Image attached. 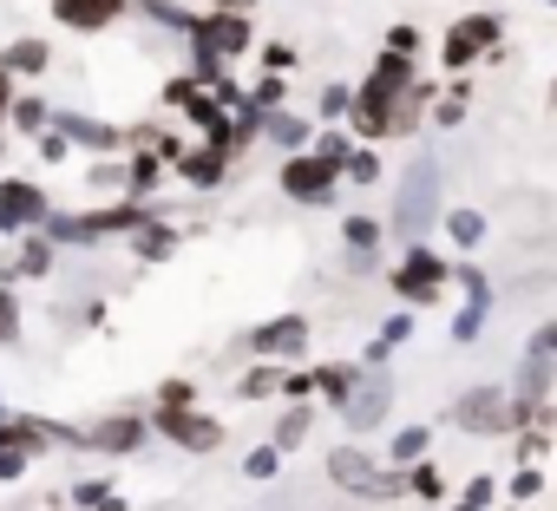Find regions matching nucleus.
I'll return each mask as SVG.
<instances>
[{
  "instance_id": "1",
  "label": "nucleus",
  "mask_w": 557,
  "mask_h": 511,
  "mask_svg": "<svg viewBox=\"0 0 557 511\" xmlns=\"http://www.w3.org/2000/svg\"><path fill=\"white\" fill-rule=\"evenodd\" d=\"M433 203H440V171H433V158H420V164L407 171V190H400V216H394V223L420 236V229L433 223Z\"/></svg>"
},
{
  "instance_id": "2",
  "label": "nucleus",
  "mask_w": 557,
  "mask_h": 511,
  "mask_svg": "<svg viewBox=\"0 0 557 511\" xmlns=\"http://www.w3.org/2000/svg\"><path fill=\"white\" fill-rule=\"evenodd\" d=\"M550 361H557V328H537L531 348H524V400H518V413H531V407L544 400V387H550Z\"/></svg>"
},
{
  "instance_id": "3",
  "label": "nucleus",
  "mask_w": 557,
  "mask_h": 511,
  "mask_svg": "<svg viewBox=\"0 0 557 511\" xmlns=\"http://www.w3.org/2000/svg\"><path fill=\"white\" fill-rule=\"evenodd\" d=\"M329 472H335L348 491H400V485H407V478H381L368 452H335V459H329Z\"/></svg>"
},
{
  "instance_id": "4",
  "label": "nucleus",
  "mask_w": 557,
  "mask_h": 511,
  "mask_svg": "<svg viewBox=\"0 0 557 511\" xmlns=\"http://www.w3.org/2000/svg\"><path fill=\"white\" fill-rule=\"evenodd\" d=\"M440 276H446V270H440V256H433V249H413L407 263H400V276H394V283H400V296H407V302H433Z\"/></svg>"
},
{
  "instance_id": "5",
  "label": "nucleus",
  "mask_w": 557,
  "mask_h": 511,
  "mask_svg": "<svg viewBox=\"0 0 557 511\" xmlns=\"http://www.w3.org/2000/svg\"><path fill=\"white\" fill-rule=\"evenodd\" d=\"M492 34H498V21H459V27H453V40H446V66H453V73H466V66H472V53H479V47H492Z\"/></svg>"
},
{
  "instance_id": "6",
  "label": "nucleus",
  "mask_w": 557,
  "mask_h": 511,
  "mask_svg": "<svg viewBox=\"0 0 557 511\" xmlns=\"http://www.w3.org/2000/svg\"><path fill=\"white\" fill-rule=\"evenodd\" d=\"M283 184H289L296 197H329V184H335V164H329V158H296Z\"/></svg>"
},
{
  "instance_id": "7",
  "label": "nucleus",
  "mask_w": 557,
  "mask_h": 511,
  "mask_svg": "<svg viewBox=\"0 0 557 511\" xmlns=\"http://www.w3.org/2000/svg\"><path fill=\"white\" fill-rule=\"evenodd\" d=\"M459 420L479 426V433H505V426H511L505 407H498V394H466V400H459Z\"/></svg>"
},
{
  "instance_id": "8",
  "label": "nucleus",
  "mask_w": 557,
  "mask_h": 511,
  "mask_svg": "<svg viewBox=\"0 0 557 511\" xmlns=\"http://www.w3.org/2000/svg\"><path fill=\"white\" fill-rule=\"evenodd\" d=\"M119 8H125V0H60V21L66 27H106Z\"/></svg>"
},
{
  "instance_id": "9",
  "label": "nucleus",
  "mask_w": 557,
  "mask_h": 511,
  "mask_svg": "<svg viewBox=\"0 0 557 511\" xmlns=\"http://www.w3.org/2000/svg\"><path fill=\"white\" fill-rule=\"evenodd\" d=\"M348 413H355V426H374V420L387 413V381H374L368 394H355V400H348Z\"/></svg>"
},
{
  "instance_id": "10",
  "label": "nucleus",
  "mask_w": 557,
  "mask_h": 511,
  "mask_svg": "<svg viewBox=\"0 0 557 511\" xmlns=\"http://www.w3.org/2000/svg\"><path fill=\"white\" fill-rule=\"evenodd\" d=\"M164 426H171L184 446H216V426H210V420H184V413H171Z\"/></svg>"
},
{
  "instance_id": "11",
  "label": "nucleus",
  "mask_w": 557,
  "mask_h": 511,
  "mask_svg": "<svg viewBox=\"0 0 557 511\" xmlns=\"http://www.w3.org/2000/svg\"><path fill=\"white\" fill-rule=\"evenodd\" d=\"M256 348H302V322L289 315V322H275V328H262V335H256Z\"/></svg>"
},
{
  "instance_id": "12",
  "label": "nucleus",
  "mask_w": 557,
  "mask_h": 511,
  "mask_svg": "<svg viewBox=\"0 0 557 511\" xmlns=\"http://www.w3.org/2000/svg\"><path fill=\"white\" fill-rule=\"evenodd\" d=\"M446 229H453V236H459V242L472 249V242L485 236V216H479V210H453V216H446Z\"/></svg>"
},
{
  "instance_id": "13",
  "label": "nucleus",
  "mask_w": 557,
  "mask_h": 511,
  "mask_svg": "<svg viewBox=\"0 0 557 511\" xmlns=\"http://www.w3.org/2000/svg\"><path fill=\"white\" fill-rule=\"evenodd\" d=\"M203 40H216V47H243V40H249V27H243V21H216Z\"/></svg>"
},
{
  "instance_id": "14",
  "label": "nucleus",
  "mask_w": 557,
  "mask_h": 511,
  "mask_svg": "<svg viewBox=\"0 0 557 511\" xmlns=\"http://www.w3.org/2000/svg\"><path fill=\"white\" fill-rule=\"evenodd\" d=\"M315 387H322V394H348V387H355V374H348V367H322V374H315Z\"/></svg>"
},
{
  "instance_id": "15",
  "label": "nucleus",
  "mask_w": 557,
  "mask_h": 511,
  "mask_svg": "<svg viewBox=\"0 0 557 511\" xmlns=\"http://www.w3.org/2000/svg\"><path fill=\"white\" fill-rule=\"evenodd\" d=\"M407 485H413V491H420V498H440V491H446V485H440V472H433V465H420V472H407Z\"/></svg>"
},
{
  "instance_id": "16",
  "label": "nucleus",
  "mask_w": 557,
  "mask_h": 511,
  "mask_svg": "<svg viewBox=\"0 0 557 511\" xmlns=\"http://www.w3.org/2000/svg\"><path fill=\"white\" fill-rule=\"evenodd\" d=\"M348 177H361V184H374V177H381V164H374V151H355V158H348Z\"/></svg>"
},
{
  "instance_id": "17",
  "label": "nucleus",
  "mask_w": 557,
  "mask_h": 511,
  "mask_svg": "<svg viewBox=\"0 0 557 511\" xmlns=\"http://www.w3.org/2000/svg\"><path fill=\"white\" fill-rule=\"evenodd\" d=\"M479 328H485V309H472V302H466V315H459V322H453V335H459V341H472V335H479Z\"/></svg>"
},
{
  "instance_id": "18",
  "label": "nucleus",
  "mask_w": 557,
  "mask_h": 511,
  "mask_svg": "<svg viewBox=\"0 0 557 511\" xmlns=\"http://www.w3.org/2000/svg\"><path fill=\"white\" fill-rule=\"evenodd\" d=\"M420 452H426V433H420V426H413V433H400V439H394V459H420Z\"/></svg>"
},
{
  "instance_id": "19",
  "label": "nucleus",
  "mask_w": 557,
  "mask_h": 511,
  "mask_svg": "<svg viewBox=\"0 0 557 511\" xmlns=\"http://www.w3.org/2000/svg\"><path fill=\"white\" fill-rule=\"evenodd\" d=\"M40 60H47V47H34V40H27V47H14V53H8V66H27V73H34V66H40Z\"/></svg>"
},
{
  "instance_id": "20",
  "label": "nucleus",
  "mask_w": 557,
  "mask_h": 511,
  "mask_svg": "<svg viewBox=\"0 0 557 511\" xmlns=\"http://www.w3.org/2000/svg\"><path fill=\"white\" fill-rule=\"evenodd\" d=\"M374 236H381V229H374L368 216H355V223H348V242H355V249H374Z\"/></svg>"
},
{
  "instance_id": "21",
  "label": "nucleus",
  "mask_w": 557,
  "mask_h": 511,
  "mask_svg": "<svg viewBox=\"0 0 557 511\" xmlns=\"http://www.w3.org/2000/svg\"><path fill=\"white\" fill-rule=\"evenodd\" d=\"M302 433H309V413H289V420H283V433H275V439H283V446H296Z\"/></svg>"
},
{
  "instance_id": "22",
  "label": "nucleus",
  "mask_w": 557,
  "mask_h": 511,
  "mask_svg": "<svg viewBox=\"0 0 557 511\" xmlns=\"http://www.w3.org/2000/svg\"><path fill=\"white\" fill-rule=\"evenodd\" d=\"M537 491V472L531 465H518V478H511V498H531Z\"/></svg>"
},
{
  "instance_id": "23",
  "label": "nucleus",
  "mask_w": 557,
  "mask_h": 511,
  "mask_svg": "<svg viewBox=\"0 0 557 511\" xmlns=\"http://www.w3.org/2000/svg\"><path fill=\"white\" fill-rule=\"evenodd\" d=\"M413 47H420V34H413V27H394V53H400V60H407V53H413Z\"/></svg>"
},
{
  "instance_id": "24",
  "label": "nucleus",
  "mask_w": 557,
  "mask_h": 511,
  "mask_svg": "<svg viewBox=\"0 0 557 511\" xmlns=\"http://www.w3.org/2000/svg\"><path fill=\"white\" fill-rule=\"evenodd\" d=\"M223 8H249V0H223Z\"/></svg>"
},
{
  "instance_id": "25",
  "label": "nucleus",
  "mask_w": 557,
  "mask_h": 511,
  "mask_svg": "<svg viewBox=\"0 0 557 511\" xmlns=\"http://www.w3.org/2000/svg\"><path fill=\"white\" fill-rule=\"evenodd\" d=\"M550 99H557V86H550Z\"/></svg>"
},
{
  "instance_id": "26",
  "label": "nucleus",
  "mask_w": 557,
  "mask_h": 511,
  "mask_svg": "<svg viewBox=\"0 0 557 511\" xmlns=\"http://www.w3.org/2000/svg\"><path fill=\"white\" fill-rule=\"evenodd\" d=\"M550 8H557V0H550Z\"/></svg>"
}]
</instances>
